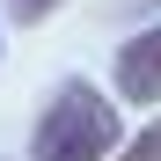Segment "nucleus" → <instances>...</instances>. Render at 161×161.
Segmentation results:
<instances>
[{
    "instance_id": "1",
    "label": "nucleus",
    "mask_w": 161,
    "mask_h": 161,
    "mask_svg": "<svg viewBox=\"0 0 161 161\" xmlns=\"http://www.w3.org/2000/svg\"><path fill=\"white\" fill-rule=\"evenodd\" d=\"M117 147V103L95 80H66L59 95L37 110L30 132V161H103Z\"/></svg>"
},
{
    "instance_id": "2",
    "label": "nucleus",
    "mask_w": 161,
    "mask_h": 161,
    "mask_svg": "<svg viewBox=\"0 0 161 161\" xmlns=\"http://www.w3.org/2000/svg\"><path fill=\"white\" fill-rule=\"evenodd\" d=\"M110 80H117V95H125V103H161V22H147L139 37H125Z\"/></svg>"
},
{
    "instance_id": "3",
    "label": "nucleus",
    "mask_w": 161,
    "mask_h": 161,
    "mask_svg": "<svg viewBox=\"0 0 161 161\" xmlns=\"http://www.w3.org/2000/svg\"><path fill=\"white\" fill-rule=\"evenodd\" d=\"M110 161H161V117H154V125H147V132H139L125 154H110Z\"/></svg>"
},
{
    "instance_id": "4",
    "label": "nucleus",
    "mask_w": 161,
    "mask_h": 161,
    "mask_svg": "<svg viewBox=\"0 0 161 161\" xmlns=\"http://www.w3.org/2000/svg\"><path fill=\"white\" fill-rule=\"evenodd\" d=\"M51 8H66V0H8V22H22V30H37V22Z\"/></svg>"
},
{
    "instance_id": "5",
    "label": "nucleus",
    "mask_w": 161,
    "mask_h": 161,
    "mask_svg": "<svg viewBox=\"0 0 161 161\" xmlns=\"http://www.w3.org/2000/svg\"><path fill=\"white\" fill-rule=\"evenodd\" d=\"M125 15H161V0H125Z\"/></svg>"
},
{
    "instance_id": "6",
    "label": "nucleus",
    "mask_w": 161,
    "mask_h": 161,
    "mask_svg": "<svg viewBox=\"0 0 161 161\" xmlns=\"http://www.w3.org/2000/svg\"><path fill=\"white\" fill-rule=\"evenodd\" d=\"M0 51H8V37H0Z\"/></svg>"
}]
</instances>
